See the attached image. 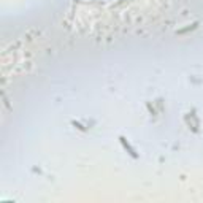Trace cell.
Returning <instances> with one entry per match:
<instances>
[{
    "instance_id": "7a4b0ae2",
    "label": "cell",
    "mask_w": 203,
    "mask_h": 203,
    "mask_svg": "<svg viewBox=\"0 0 203 203\" xmlns=\"http://www.w3.org/2000/svg\"><path fill=\"white\" fill-rule=\"evenodd\" d=\"M197 27V24H192L190 27H186V29H181V30H178V33H184V32H187V30H192V29H195Z\"/></svg>"
},
{
    "instance_id": "6da1fadb",
    "label": "cell",
    "mask_w": 203,
    "mask_h": 203,
    "mask_svg": "<svg viewBox=\"0 0 203 203\" xmlns=\"http://www.w3.org/2000/svg\"><path fill=\"white\" fill-rule=\"evenodd\" d=\"M119 141H121V144H122V148L128 152V154L132 155V157H133V159H138V154H136L135 148H133L130 143L127 141V138H126V136H119Z\"/></svg>"
}]
</instances>
